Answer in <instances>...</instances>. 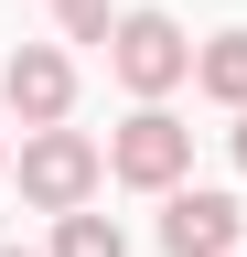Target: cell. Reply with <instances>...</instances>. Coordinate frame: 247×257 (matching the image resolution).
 <instances>
[{
    "label": "cell",
    "instance_id": "cell-1",
    "mask_svg": "<svg viewBox=\"0 0 247 257\" xmlns=\"http://www.w3.org/2000/svg\"><path fill=\"white\" fill-rule=\"evenodd\" d=\"M108 75L140 96V107H161L172 86H194V32H183L172 11H118L108 32Z\"/></svg>",
    "mask_w": 247,
    "mask_h": 257
},
{
    "label": "cell",
    "instance_id": "cell-2",
    "mask_svg": "<svg viewBox=\"0 0 247 257\" xmlns=\"http://www.w3.org/2000/svg\"><path fill=\"white\" fill-rule=\"evenodd\" d=\"M97 182H108V150L86 140V128H22V204L33 214L97 204Z\"/></svg>",
    "mask_w": 247,
    "mask_h": 257
},
{
    "label": "cell",
    "instance_id": "cell-3",
    "mask_svg": "<svg viewBox=\"0 0 247 257\" xmlns=\"http://www.w3.org/2000/svg\"><path fill=\"white\" fill-rule=\"evenodd\" d=\"M108 182H129V193L194 182V128H183L172 107H129V118L108 128Z\"/></svg>",
    "mask_w": 247,
    "mask_h": 257
},
{
    "label": "cell",
    "instance_id": "cell-4",
    "mask_svg": "<svg viewBox=\"0 0 247 257\" xmlns=\"http://www.w3.org/2000/svg\"><path fill=\"white\" fill-rule=\"evenodd\" d=\"M0 107H11V128H65V118H75V54H65V43L0 54Z\"/></svg>",
    "mask_w": 247,
    "mask_h": 257
},
{
    "label": "cell",
    "instance_id": "cell-5",
    "mask_svg": "<svg viewBox=\"0 0 247 257\" xmlns=\"http://www.w3.org/2000/svg\"><path fill=\"white\" fill-rule=\"evenodd\" d=\"M161 246H172V257H247V214H236V193H215V182H172V193H161Z\"/></svg>",
    "mask_w": 247,
    "mask_h": 257
},
{
    "label": "cell",
    "instance_id": "cell-6",
    "mask_svg": "<svg viewBox=\"0 0 247 257\" xmlns=\"http://www.w3.org/2000/svg\"><path fill=\"white\" fill-rule=\"evenodd\" d=\"M194 96H215V107H247V32H215V43H194Z\"/></svg>",
    "mask_w": 247,
    "mask_h": 257
},
{
    "label": "cell",
    "instance_id": "cell-7",
    "mask_svg": "<svg viewBox=\"0 0 247 257\" xmlns=\"http://www.w3.org/2000/svg\"><path fill=\"white\" fill-rule=\"evenodd\" d=\"M43 257H129V236H118V214L75 204V214H54V246Z\"/></svg>",
    "mask_w": 247,
    "mask_h": 257
},
{
    "label": "cell",
    "instance_id": "cell-8",
    "mask_svg": "<svg viewBox=\"0 0 247 257\" xmlns=\"http://www.w3.org/2000/svg\"><path fill=\"white\" fill-rule=\"evenodd\" d=\"M43 11H54V32H65V43H108V32H118L108 0H43Z\"/></svg>",
    "mask_w": 247,
    "mask_h": 257
},
{
    "label": "cell",
    "instance_id": "cell-9",
    "mask_svg": "<svg viewBox=\"0 0 247 257\" xmlns=\"http://www.w3.org/2000/svg\"><path fill=\"white\" fill-rule=\"evenodd\" d=\"M226 140H236V172H247V107H236V128H226Z\"/></svg>",
    "mask_w": 247,
    "mask_h": 257
},
{
    "label": "cell",
    "instance_id": "cell-10",
    "mask_svg": "<svg viewBox=\"0 0 247 257\" xmlns=\"http://www.w3.org/2000/svg\"><path fill=\"white\" fill-rule=\"evenodd\" d=\"M0 257H43V246H0Z\"/></svg>",
    "mask_w": 247,
    "mask_h": 257
},
{
    "label": "cell",
    "instance_id": "cell-11",
    "mask_svg": "<svg viewBox=\"0 0 247 257\" xmlns=\"http://www.w3.org/2000/svg\"><path fill=\"white\" fill-rule=\"evenodd\" d=\"M0 172H11V140H0Z\"/></svg>",
    "mask_w": 247,
    "mask_h": 257
}]
</instances>
